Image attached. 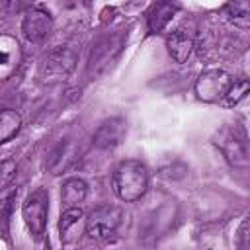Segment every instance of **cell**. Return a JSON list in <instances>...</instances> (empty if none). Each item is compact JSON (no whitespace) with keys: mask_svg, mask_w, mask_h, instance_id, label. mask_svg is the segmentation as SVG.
<instances>
[{"mask_svg":"<svg viewBox=\"0 0 250 250\" xmlns=\"http://www.w3.org/2000/svg\"><path fill=\"white\" fill-rule=\"evenodd\" d=\"M111 186L121 201L135 203L148 189V172L139 160H123L113 170Z\"/></svg>","mask_w":250,"mask_h":250,"instance_id":"cell-1","label":"cell"},{"mask_svg":"<svg viewBox=\"0 0 250 250\" xmlns=\"http://www.w3.org/2000/svg\"><path fill=\"white\" fill-rule=\"evenodd\" d=\"M123 45H125V37L121 33H111V35L100 37L92 45V51L88 57V66H86L88 76L92 80L105 76L115 66V62L119 61Z\"/></svg>","mask_w":250,"mask_h":250,"instance_id":"cell-2","label":"cell"},{"mask_svg":"<svg viewBox=\"0 0 250 250\" xmlns=\"http://www.w3.org/2000/svg\"><path fill=\"white\" fill-rule=\"evenodd\" d=\"M217 148L223 152L225 160L232 168L246 170L250 166V150H248V141L246 133L240 127H223L215 135Z\"/></svg>","mask_w":250,"mask_h":250,"instance_id":"cell-3","label":"cell"},{"mask_svg":"<svg viewBox=\"0 0 250 250\" xmlns=\"http://www.w3.org/2000/svg\"><path fill=\"white\" fill-rule=\"evenodd\" d=\"M230 84H232V78L229 72L221 68H207L197 76L193 84V92L197 100L205 104H219L227 96Z\"/></svg>","mask_w":250,"mask_h":250,"instance_id":"cell-4","label":"cell"},{"mask_svg":"<svg viewBox=\"0 0 250 250\" xmlns=\"http://www.w3.org/2000/svg\"><path fill=\"white\" fill-rule=\"evenodd\" d=\"M123 219V211L117 205H100L86 219V234L94 240H105L115 234Z\"/></svg>","mask_w":250,"mask_h":250,"instance_id":"cell-5","label":"cell"},{"mask_svg":"<svg viewBox=\"0 0 250 250\" xmlns=\"http://www.w3.org/2000/svg\"><path fill=\"white\" fill-rule=\"evenodd\" d=\"M21 215H23V221H25L29 232L35 238H41L45 234L47 215H49V193H47V189L39 188V189L31 191L23 201Z\"/></svg>","mask_w":250,"mask_h":250,"instance_id":"cell-6","label":"cell"},{"mask_svg":"<svg viewBox=\"0 0 250 250\" xmlns=\"http://www.w3.org/2000/svg\"><path fill=\"white\" fill-rule=\"evenodd\" d=\"M74 64H76V51L66 45H59L45 55L39 72L45 80H64L74 70Z\"/></svg>","mask_w":250,"mask_h":250,"instance_id":"cell-7","label":"cell"},{"mask_svg":"<svg viewBox=\"0 0 250 250\" xmlns=\"http://www.w3.org/2000/svg\"><path fill=\"white\" fill-rule=\"evenodd\" d=\"M21 31H23V35H25L27 41L41 43L53 31V16L47 10H43L39 6H33L29 10H25V14H23Z\"/></svg>","mask_w":250,"mask_h":250,"instance_id":"cell-8","label":"cell"},{"mask_svg":"<svg viewBox=\"0 0 250 250\" xmlns=\"http://www.w3.org/2000/svg\"><path fill=\"white\" fill-rule=\"evenodd\" d=\"M125 133H127L125 119L123 117H109L94 133V146L100 150H111L121 143Z\"/></svg>","mask_w":250,"mask_h":250,"instance_id":"cell-9","label":"cell"},{"mask_svg":"<svg viewBox=\"0 0 250 250\" xmlns=\"http://www.w3.org/2000/svg\"><path fill=\"white\" fill-rule=\"evenodd\" d=\"M78 158V146L74 141H61L51 152H49V158H47V170L49 174L53 176H59V174H64L68 168L74 166Z\"/></svg>","mask_w":250,"mask_h":250,"instance_id":"cell-10","label":"cell"},{"mask_svg":"<svg viewBox=\"0 0 250 250\" xmlns=\"http://www.w3.org/2000/svg\"><path fill=\"white\" fill-rule=\"evenodd\" d=\"M193 47H195L193 35L188 33V31H184V29H176V31H172L166 37V49H168L170 57L176 62H186L191 57Z\"/></svg>","mask_w":250,"mask_h":250,"instance_id":"cell-11","label":"cell"},{"mask_svg":"<svg viewBox=\"0 0 250 250\" xmlns=\"http://www.w3.org/2000/svg\"><path fill=\"white\" fill-rule=\"evenodd\" d=\"M86 193H88V184L82 178H68L61 188V201L64 209L78 207V203L86 199Z\"/></svg>","mask_w":250,"mask_h":250,"instance_id":"cell-12","label":"cell"},{"mask_svg":"<svg viewBox=\"0 0 250 250\" xmlns=\"http://www.w3.org/2000/svg\"><path fill=\"white\" fill-rule=\"evenodd\" d=\"M176 4H170V2H158L154 4L150 10H148V16H146V23H148V29L152 33H158L162 31L174 18L176 14Z\"/></svg>","mask_w":250,"mask_h":250,"instance_id":"cell-13","label":"cell"},{"mask_svg":"<svg viewBox=\"0 0 250 250\" xmlns=\"http://www.w3.org/2000/svg\"><path fill=\"white\" fill-rule=\"evenodd\" d=\"M21 127V117L14 109H0V145L8 143L18 135Z\"/></svg>","mask_w":250,"mask_h":250,"instance_id":"cell-14","label":"cell"},{"mask_svg":"<svg viewBox=\"0 0 250 250\" xmlns=\"http://www.w3.org/2000/svg\"><path fill=\"white\" fill-rule=\"evenodd\" d=\"M229 21H232L240 29H248L250 25V4L248 2H229L223 8Z\"/></svg>","mask_w":250,"mask_h":250,"instance_id":"cell-15","label":"cell"},{"mask_svg":"<svg viewBox=\"0 0 250 250\" xmlns=\"http://www.w3.org/2000/svg\"><path fill=\"white\" fill-rule=\"evenodd\" d=\"M84 213L78 207H70L64 209L61 215V223H59V230H61V240L62 242H70V230L74 227H78V223L82 221Z\"/></svg>","mask_w":250,"mask_h":250,"instance_id":"cell-16","label":"cell"},{"mask_svg":"<svg viewBox=\"0 0 250 250\" xmlns=\"http://www.w3.org/2000/svg\"><path fill=\"white\" fill-rule=\"evenodd\" d=\"M248 88H250V86H248V80H246V78L232 80V84H230V88H229V92H227V96L223 98V102H221V104H225V105H229V107L238 105V104L246 98Z\"/></svg>","mask_w":250,"mask_h":250,"instance_id":"cell-17","label":"cell"},{"mask_svg":"<svg viewBox=\"0 0 250 250\" xmlns=\"http://www.w3.org/2000/svg\"><path fill=\"white\" fill-rule=\"evenodd\" d=\"M18 191L12 188V189H2L0 191V232H6L8 229V219H10V213H12V201L16 199Z\"/></svg>","mask_w":250,"mask_h":250,"instance_id":"cell-18","label":"cell"},{"mask_svg":"<svg viewBox=\"0 0 250 250\" xmlns=\"http://www.w3.org/2000/svg\"><path fill=\"white\" fill-rule=\"evenodd\" d=\"M16 170H18V166H16V162L12 158L0 160V191L10 186V182L16 176Z\"/></svg>","mask_w":250,"mask_h":250,"instance_id":"cell-19","label":"cell"},{"mask_svg":"<svg viewBox=\"0 0 250 250\" xmlns=\"http://www.w3.org/2000/svg\"><path fill=\"white\" fill-rule=\"evenodd\" d=\"M246 232H248V219L244 217L238 230H236V248L238 250H246V246H248V234Z\"/></svg>","mask_w":250,"mask_h":250,"instance_id":"cell-20","label":"cell"}]
</instances>
